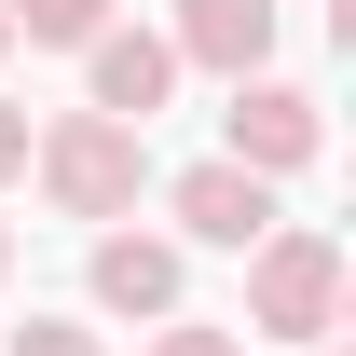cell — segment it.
I'll return each mask as SVG.
<instances>
[{"mask_svg":"<svg viewBox=\"0 0 356 356\" xmlns=\"http://www.w3.org/2000/svg\"><path fill=\"white\" fill-rule=\"evenodd\" d=\"M165 206H178V233H192V247H261V233H274V178L220 151V165H192V178H178Z\"/></svg>","mask_w":356,"mask_h":356,"instance_id":"obj_3","label":"cell"},{"mask_svg":"<svg viewBox=\"0 0 356 356\" xmlns=\"http://www.w3.org/2000/svg\"><path fill=\"white\" fill-rule=\"evenodd\" d=\"M83 55H96V110L151 137V110H165V83H178V55H165V28H96Z\"/></svg>","mask_w":356,"mask_h":356,"instance_id":"obj_6","label":"cell"},{"mask_svg":"<svg viewBox=\"0 0 356 356\" xmlns=\"http://www.w3.org/2000/svg\"><path fill=\"white\" fill-rule=\"evenodd\" d=\"M0 42H14V14H0Z\"/></svg>","mask_w":356,"mask_h":356,"instance_id":"obj_13","label":"cell"},{"mask_svg":"<svg viewBox=\"0 0 356 356\" xmlns=\"http://www.w3.org/2000/svg\"><path fill=\"white\" fill-rule=\"evenodd\" d=\"M151 356H247V329H192V315H165V329H151Z\"/></svg>","mask_w":356,"mask_h":356,"instance_id":"obj_9","label":"cell"},{"mask_svg":"<svg viewBox=\"0 0 356 356\" xmlns=\"http://www.w3.org/2000/svg\"><path fill=\"white\" fill-rule=\"evenodd\" d=\"M233 165H261V178H288V165H315V96L302 83H233Z\"/></svg>","mask_w":356,"mask_h":356,"instance_id":"obj_5","label":"cell"},{"mask_svg":"<svg viewBox=\"0 0 356 356\" xmlns=\"http://www.w3.org/2000/svg\"><path fill=\"white\" fill-rule=\"evenodd\" d=\"M96 302L110 315H178V247L165 233H110L96 247Z\"/></svg>","mask_w":356,"mask_h":356,"instance_id":"obj_7","label":"cell"},{"mask_svg":"<svg viewBox=\"0 0 356 356\" xmlns=\"http://www.w3.org/2000/svg\"><path fill=\"white\" fill-rule=\"evenodd\" d=\"M14 356H110V343H96V329H55V315H28V329H14Z\"/></svg>","mask_w":356,"mask_h":356,"instance_id":"obj_10","label":"cell"},{"mask_svg":"<svg viewBox=\"0 0 356 356\" xmlns=\"http://www.w3.org/2000/svg\"><path fill=\"white\" fill-rule=\"evenodd\" d=\"M0 274H14V233H0Z\"/></svg>","mask_w":356,"mask_h":356,"instance_id":"obj_12","label":"cell"},{"mask_svg":"<svg viewBox=\"0 0 356 356\" xmlns=\"http://www.w3.org/2000/svg\"><path fill=\"white\" fill-rule=\"evenodd\" d=\"M0 14H14L28 42H96V28H110V0H0Z\"/></svg>","mask_w":356,"mask_h":356,"instance_id":"obj_8","label":"cell"},{"mask_svg":"<svg viewBox=\"0 0 356 356\" xmlns=\"http://www.w3.org/2000/svg\"><path fill=\"white\" fill-rule=\"evenodd\" d=\"M247 329H274V343H329V329H343V247L274 220L261 247H247Z\"/></svg>","mask_w":356,"mask_h":356,"instance_id":"obj_1","label":"cell"},{"mask_svg":"<svg viewBox=\"0 0 356 356\" xmlns=\"http://www.w3.org/2000/svg\"><path fill=\"white\" fill-rule=\"evenodd\" d=\"M28 165H42V192L69 220H124L137 206V124H110V110H55L28 137Z\"/></svg>","mask_w":356,"mask_h":356,"instance_id":"obj_2","label":"cell"},{"mask_svg":"<svg viewBox=\"0 0 356 356\" xmlns=\"http://www.w3.org/2000/svg\"><path fill=\"white\" fill-rule=\"evenodd\" d=\"M178 69H220V83H247L274 55V0H178V28H165Z\"/></svg>","mask_w":356,"mask_h":356,"instance_id":"obj_4","label":"cell"},{"mask_svg":"<svg viewBox=\"0 0 356 356\" xmlns=\"http://www.w3.org/2000/svg\"><path fill=\"white\" fill-rule=\"evenodd\" d=\"M0 178H28V110L0 96Z\"/></svg>","mask_w":356,"mask_h":356,"instance_id":"obj_11","label":"cell"}]
</instances>
